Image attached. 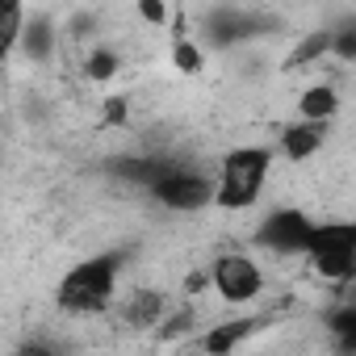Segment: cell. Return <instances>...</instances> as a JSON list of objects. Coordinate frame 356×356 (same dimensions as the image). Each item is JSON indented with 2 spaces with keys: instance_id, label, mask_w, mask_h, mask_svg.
<instances>
[{
  "instance_id": "obj_15",
  "label": "cell",
  "mask_w": 356,
  "mask_h": 356,
  "mask_svg": "<svg viewBox=\"0 0 356 356\" xmlns=\"http://www.w3.org/2000/svg\"><path fill=\"white\" fill-rule=\"evenodd\" d=\"M331 51V34L323 30V34H310L293 55H289V67H302V63H310V59H318V55H327Z\"/></svg>"
},
{
  "instance_id": "obj_14",
  "label": "cell",
  "mask_w": 356,
  "mask_h": 356,
  "mask_svg": "<svg viewBox=\"0 0 356 356\" xmlns=\"http://www.w3.org/2000/svg\"><path fill=\"white\" fill-rule=\"evenodd\" d=\"M331 331H335L343 356H352V343H356V306H343V310L331 318Z\"/></svg>"
},
{
  "instance_id": "obj_6",
  "label": "cell",
  "mask_w": 356,
  "mask_h": 356,
  "mask_svg": "<svg viewBox=\"0 0 356 356\" xmlns=\"http://www.w3.org/2000/svg\"><path fill=\"white\" fill-rule=\"evenodd\" d=\"M310 231H314V222H310L302 210H277V214L264 218V227H260V243L273 248V252H306Z\"/></svg>"
},
{
  "instance_id": "obj_8",
  "label": "cell",
  "mask_w": 356,
  "mask_h": 356,
  "mask_svg": "<svg viewBox=\"0 0 356 356\" xmlns=\"http://www.w3.org/2000/svg\"><path fill=\"white\" fill-rule=\"evenodd\" d=\"M260 331V318H231V323H218V327H210V335L202 339L206 343V352L210 356H231L248 335H256Z\"/></svg>"
},
{
  "instance_id": "obj_19",
  "label": "cell",
  "mask_w": 356,
  "mask_h": 356,
  "mask_svg": "<svg viewBox=\"0 0 356 356\" xmlns=\"http://www.w3.org/2000/svg\"><path fill=\"white\" fill-rule=\"evenodd\" d=\"M17 356H55V352H51L47 343H26V348H22Z\"/></svg>"
},
{
  "instance_id": "obj_9",
  "label": "cell",
  "mask_w": 356,
  "mask_h": 356,
  "mask_svg": "<svg viewBox=\"0 0 356 356\" xmlns=\"http://www.w3.org/2000/svg\"><path fill=\"white\" fill-rule=\"evenodd\" d=\"M22 30H26V9L17 0H0V63H9L13 51L22 47Z\"/></svg>"
},
{
  "instance_id": "obj_10",
  "label": "cell",
  "mask_w": 356,
  "mask_h": 356,
  "mask_svg": "<svg viewBox=\"0 0 356 356\" xmlns=\"http://www.w3.org/2000/svg\"><path fill=\"white\" fill-rule=\"evenodd\" d=\"M298 109H302L306 122H331V118L339 113V92H335L331 84H314V88L302 92Z\"/></svg>"
},
{
  "instance_id": "obj_1",
  "label": "cell",
  "mask_w": 356,
  "mask_h": 356,
  "mask_svg": "<svg viewBox=\"0 0 356 356\" xmlns=\"http://www.w3.org/2000/svg\"><path fill=\"white\" fill-rule=\"evenodd\" d=\"M268 168H273V151L268 147H235V151H227L218 185H214V202L222 210L256 206V197L264 193V181H268Z\"/></svg>"
},
{
  "instance_id": "obj_3",
  "label": "cell",
  "mask_w": 356,
  "mask_h": 356,
  "mask_svg": "<svg viewBox=\"0 0 356 356\" xmlns=\"http://www.w3.org/2000/svg\"><path fill=\"white\" fill-rule=\"evenodd\" d=\"M306 256L327 281H348L356 268V227L352 222H323L310 231Z\"/></svg>"
},
{
  "instance_id": "obj_16",
  "label": "cell",
  "mask_w": 356,
  "mask_h": 356,
  "mask_svg": "<svg viewBox=\"0 0 356 356\" xmlns=\"http://www.w3.org/2000/svg\"><path fill=\"white\" fill-rule=\"evenodd\" d=\"M138 13H143V22H151V26H163V22H168V5H163V0H143Z\"/></svg>"
},
{
  "instance_id": "obj_4",
  "label": "cell",
  "mask_w": 356,
  "mask_h": 356,
  "mask_svg": "<svg viewBox=\"0 0 356 356\" xmlns=\"http://www.w3.org/2000/svg\"><path fill=\"white\" fill-rule=\"evenodd\" d=\"M151 197L163 206V210H176V214H197L214 202V185L197 172H181V168H168L163 176L151 181Z\"/></svg>"
},
{
  "instance_id": "obj_12",
  "label": "cell",
  "mask_w": 356,
  "mask_h": 356,
  "mask_svg": "<svg viewBox=\"0 0 356 356\" xmlns=\"http://www.w3.org/2000/svg\"><path fill=\"white\" fill-rule=\"evenodd\" d=\"M122 63H118V55L113 51H92L88 55V63H84V72H88V80H97V84H105V80H113V72H118Z\"/></svg>"
},
{
  "instance_id": "obj_7",
  "label": "cell",
  "mask_w": 356,
  "mask_h": 356,
  "mask_svg": "<svg viewBox=\"0 0 356 356\" xmlns=\"http://www.w3.org/2000/svg\"><path fill=\"white\" fill-rule=\"evenodd\" d=\"M327 130H331V122H298V126H289L281 134V151L289 159H310L314 151H323Z\"/></svg>"
},
{
  "instance_id": "obj_18",
  "label": "cell",
  "mask_w": 356,
  "mask_h": 356,
  "mask_svg": "<svg viewBox=\"0 0 356 356\" xmlns=\"http://www.w3.org/2000/svg\"><path fill=\"white\" fill-rule=\"evenodd\" d=\"M105 122H109V126H122V122H126V101H122V97H109V101H105Z\"/></svg>"
},
{
  "instance_id": "obj_13",
  "label": "cell",
  "mask_w": 356,
  "mask_h": 356,
  "mask_svg": "<svg viewBox=\"0 0 356 356\" xmlns=\"http://www.w3.org/2000/svg\"><path fill=\"white\" fill-rule=\"evenodd\" d=\"M159 314H163V298L159 293H138L134 306H130V323H143V327H155Z\"/></svg>"
},
{
  "instance_id": "obj_11",
  "label": "cell",
  "mask_w": 356,
  "mask_h": 356,
  "mask_svg": "<svg viewBox=\"0 0 356 356\" xmlns=\"http://www.w3.org/2000/svg\"><path fill=\"white\" fill-rule=\"evenodd\" d=\"M172 63L181 67L185 76H197V72L206 67V55H202V47H193L189 38H176V47H172Z\"/></svg>"
},
{
  "instance_id": "obj_2",
  "label": "cell",
  "mask_w": 356,
  "mask_h": 356,
  "mask_svg": "<svg viewBox=\"0 0 356 356\" xmlns=\"http://www.w3.org/2000/svg\"><path fill=\"white\" fill-rule=\"evenodd\" d=\"M113 285H118V256H92L59 281V306L67 314H101L113 302Z\"/></svg>"
},
{
  "instance_id": "obj_17",
  "label": "cell",
  "mask_w": 356,
  "mask_h": 356,
  "mask_svg": "<svg viewBox=\"0 0 356 356\" xmlns=\"http://www.w3.org/2000/svg\"><path fill=\"white\" fill-rule=\"evenodd\" d=\"M331 51L339 55V59H356V34H331Z\"/></svg>"
},
{
  "instance_id": "obj_5",
  "label": "cell",
  "mask_w": 356,
  "mask_h": 356,
  "mask_svg": "<svg viewBox=\"0 0 356 356\" xmlns=\"http://www.w3.org/2000/svg\"><path fill=\"white\" fill-rule=\"evenodd\" d=\"M210 281H214V289L227 302H248V298H256L264 289V277H260L256 260H248V256H222V260H214Z\"/></svg>"
}]
</instances>
